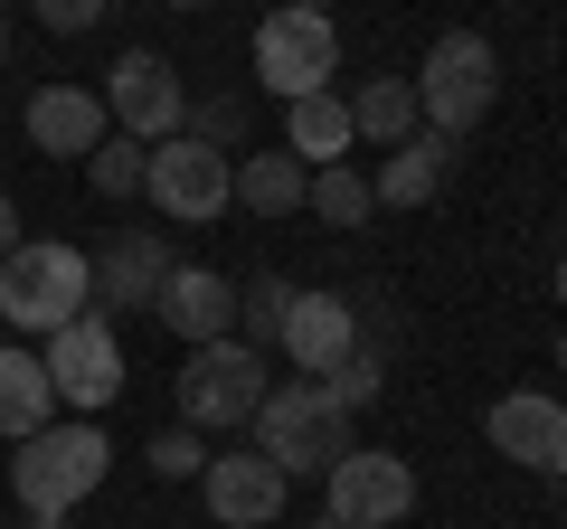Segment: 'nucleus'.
Segmentation results:
<instances>
[{"label": "nucleus", "mask_w": 567, "mask_h": 529, "mask_svg": "<svg viewBox=\"0 0 567 529\" xmlns=\"http://www.w3.org/2000/svg\"><path fill=\"white\" fill-rule=\"evenodd\" d=\"M76 312H95V264L58 237H20L0 256V322L20 331V341H48L66 331Z\"/></svg>", "instance_id": "1"}, {"label": "nucleus", "mask_w": 567, "mask_h": 529, "mask_svg": "<svg viewBox=\"0 0 567 529\" xmlns=\"http://www.w3.org/2000/svg\"><path fill=\"white\" fill-rule=\"evenodd\" d=\"M246 435H256V454L284 473V483H322V473L341 464L350 445H360V435H350V416L331 407L312 378L265 387V407H256V426H246Z\"/></svg>", "instance_id": "2"}, {"label": "nucleus", "mask_w": 567, "mask_h": 529, "mask_svg": "<svg viewBox=\"0 0 567 529\" xmlns=\"http://www.w3.org/2000/svg\"><path fill=\"white\" fill-rule=\"evenodd\" d=\"M104 464H114L104 426H95V416H66V426L20 435V454H10V491H20L29 520H48V510H76L85 491L104 483Z\"/></svg>", "instance_id": "3"}, {"label": "nucleus", "mask_w": 567, "mask_h": 529, "mask_svg": "<svg viewBox=\"0 0 567 529\" xmlns=\"http://www.w3.org/2000/svg\"><path fill=\"white\" fill-rule=\"evenodd\" d=\"M406 85H416V114L435 123V133H454V143H464L473 123L492 114V95H502V48H492L483 29H445Z\"/></svg>", "instance_id": "4"}, {"label": "nucleus", "mask_w": 567, "mask_h": 529, "mask_svg": "<svg viewBox=\"0 0 567 529\" xmlns=\"http://www.w3.org/2000/svg\"><path fill=\"white\" fill-rule=\"evenodd\" d=\"M331 76H341V29H331L322 0L265 10V29H256V85L265 95L303 104V95H331Z\"/></svg>", "instance_id": "5"}, {"label": "nucleus", "mask_w": 567, "mask_h": 529, "mask_svg": "<svg viewBox=\"0 0 567 529\" xmlns=\"http://www.w3.org/2000/svg\"><path fill=\"white\" fill-rule=\"evenodd\" d=\"M142 199L162 208L171 227H208V218H227V208H237V162H227L218 143H199V133H171V143H152Z\"/></svg>", "instance_id": "6"}, {"label": "nucleus", "mask_w": 567, "mask_h": 529, "mask_svg": "<svg viewBox=\"0 0 567 529\" xmlns=\"http://www.w3.org/2000/svg\"><path fill=\"white\" fill-rule=\"evenodd\" d=\"M265 350H246V341H199L181 360V426H199V435H218V426H256V407H265Z\"/></svg>", "instance_id": "7"}, {"label": "nucleus", "mask_w": 567, "mask_h": 529, "mask_svg": "<svg viewBox=\"0 0 567 529\" xmlns=\"http://www.w3.org/2000/svg\"><path fill=\"white\" fill-rule=\"evenodd\" d=\"M406 510H416V473L388 445H350L322 473V520H341V529H398Z\"/></svg>", "instance_id": "8"}, {"label": "nucleus", "mask_w": 567, "mask_h": 529, "mask_svg": "<svg viewBox=\"0 0 567 529\" xmlns=\"http://www.w3.org/2000/svg\"><path fill=\"white\" fill-rule=\"evenodd\" d=\"M39 360H48L58 407H76V416H104V407L123 397V341H114V322H104V312H76L66 331H48Z\"/></svg>", "instance_id": "9"}, {"label": "nucleus", "mask_w": 567, "mask_h": 529, "mask_svg": "<svg viewBox=\"0 0 567 529\" xmlns=\"http://www.w3.org/2000/svg\"><path fill=\"white\" fill-rule=\"evenodd\" d=\"M104 123H114V133H133V143H171V133L189 123V85L171 76V58L123 48V58L104 66Z\"/></svg>", "instance_id": "10"}, {"label": "nucleus", "mask_w": 567, "mask_h": 529, "mask_svg": "<svg viewBox=\"0 0 567 529\" xmlns=\"http://www.w3.org/2000/svg\"><path fill=\"white\" fill-rule=\"evenodd\" d=\"M483 435H492V454H511L520 473H558V483H567V397H548V387H511V397H492Z\"/></svg>", "instance_id": "11"}, {"label": "nucleus", "mask_w": 567, "mask_h": 529, "mask_svg": "<svg viewBox=\"0 0 567 529\" xmlns=\"http://www.w3.org/2000/svg\"><path fill=\"white\" fill-rule=\"evenodd\" d=\"M199 491H208V529H265V520H284V491L293 483L246 445V454H208Z\"/></svg>", "instance_id": "12"}, {"label": "nucleus", "mask_w": 567, "mask_h": 529, "mask_svg": "<svg viewBox=\"0 0 567 529\" xmlns=\"http://www.w3.org/2000/svg\"><path fill=\"white\" fill-rule=\"evenodd\" d=\"M171 284V237L162 227H123L114 246L95 256V312L114 322V312H152Z\"/></svg>", "instance_id": "13"}, {"label": "nucleus", "mask_w": 567, "mask_h": 529, "mask_svg": "<svg viewBox=\"0 0 567 529\" xmlns=\"http://www.w3.org/2000/svg\"><path fill=\"white\" fill-rule=\"evenodd\" d=\"M171 322V341H237V274H218V264H171L162 303H152Z\"/></svg>", "instance_id": "14"}, {"label": "nucleus", "mask_w": 567, "mask_h": 529, "mask_svg": "<svg viewBox=\"0 0 567 529\" xmlns=\"http://www.w3.org/2000/svg\"><path fill=\"white\" fill-rule=\"evenodd\" d=\"M275 350L303 378H331V369L360 350V322H350V293H293V312H284V331H275Z\"/></svg>", "instance_id": "15"}, {"label": "nucleus", "mask_w": 567, "mask_h": 529, "mask_svg": "<svg viewBox=\"0 0 567 529\" xmlns=\"http://www.w3.org/2000/svg\"><path fill=\"white\" fill-rule=\"evenodd\" d=\"M454 162H464V143L425 123L416 143H398V152H388V162H379V180H369V199H379V208H425V199H445Z\"/></svg>", "instance_id": "16"}, {"label": "nucleus", "mask_w": 567, "mask_h": 529, "mask_svg": "<svg viewBox=\"0 0 567 529\" xmlns=\"http://www.w3.org/2000/svg\"><path fill=\"white\" fill-rule=\"evenodd\" d=\"M104 133H114V123H104L95 85H39V95H29V143L58 152V162H85Z\"/></svg>", "instance_id": "17"}, {"label": "nucleus", "mask_w": 567, "mask_h": 529, "mask_svg": "<svg viewBox=\"0 0 567 529\" xmlns=\"http://www.w3.org/2000/svg\"><path fill=\"white\" fill-rule=\"evenodd\" d=\"M284 152L303 170H331L360 152V123H350V95H303V104H284Z\"/></svg>", "instance_id": "18"}, {"label": "nucleus", "mask_w": 567, "mask_h": 529, "mask_svg": "<svg viewBox=\"0 0 567 529\" xmlns=\"http://www.w3.org/2000/svg\"><path fill=\"white\" fill-rule=\"evenodd\" d=\"M39 426H58V387H48V360L39 350H0V435L20 445V435H39Z\"/></svg>", "instance_id": "19"}, {"label": "nucleus", "mask_w": 567, "mask_h": 529, "mask_svg": "<svg viewBox=\"0 0 567 529\" xmlns=\"http://www.w3.org/2000/svg\"><path fill=\"white\" fill-rule=\"evenodd\" d=\"M350 123H360V143H369V152H398V143H416V133H425V114H416V85H406V76H369L360 95H350Z\"/></svg>", "instance_id": "20"}, {"label": "nucleus", "mask_w": 567, "mask_h": 529, "mask_svg": "<svg viewBox=\"0 0 567 529\" xmlns=\"http://www.w3.org/2000/svg\"><path fill=\"white\" fill-rule=\"evenodd\" d=\"M303 189H312V170L293 152H246V170H237V208H256V218H293Z\"/></svg>", "instance_id": "21"}, {"label": "nucleus", "mask_w": 567, "mask_h": 529, "mask_svg": "<svg viewBox=\"0 0 567 529\" xmlns=\"http://www.w3.org/2000/svg\"><path fill=\"white\" fill-rule=\"evenodd\" d=\"M303 208H312L322 227H369V208H379V199H369V180H360L350 162H331V170H312Z\"/></svg>", "instance_id": "22"}, {"label": "nucleus", "mask_w": 567, "mask_h": 529, "mask_svg": "<svg viewBox=\"0 0 567 529\" xmlns=\"http://www.w3.org/2000/svg\"><path fill=\"white\" fill-rule=\"evenodd\" d=\"M85 170H95V199H142V170H152V143H133V133H104V143L85 152Z\"/></svg>", "instance_id": "23"}, {"label": "nucleus", "mask_w": 567, "mask_h": 529, "mask_svg": "<svg viewBox=\"0 0 567 529\" xmlns=\"http://www.w3.org/2000/svg\"><path fill=\"white\" fill-rule=\"evenodd\" d=\"M293 293L303 284H284V274H256V284H237V341L246 350H265L284 331V312H293Z\"/></svg>", "instance_id": "24"}, {"label": "nucleus", "mask_w": 567, "mask_h": 529, "mask_svg": "<svg viewBox=\"0 0 567 529\" xmlns=\"http://www.w3.org/2000/svg\"><path fill=\"white\" fill-rule=\"evenodd\" d=\"M312 387H322L341 416H360V407H379V397H388V360H379V350H350V360L331 369V378H312Z\"/></svg>", "instance_id": "25"}, {"label": "nucleus", "mask_w": 567, "mask_h": 529, "mask_svg": "<svg viewBox=\"0 0 567 529\" xmlns=\"http://www.w3.org/2000/svg\"><path fill=\"white\" fill-rule=\"evenodd\" d=\"M142 464L162 473V483H199V473H208V445H199V426H162L152 445H142Z\"/></svg>", "instance_id": "26"}, {"label": "nucleus", "mask_w": 567, "mask_h": 529, "mask_svg": "<svg viewBox=\"0 0 567 529\" xmlns=\"http://www.w3.org/2000/svg\"><path fill=\"white\" fill-rule=\"evenodd\" d=\"M350 322H360V350H379V360H398L406 322H398V303H388V293H350Z\"/></svg>", "instance_id": "27"}, {"label": "nucleus", "mask_w": 567, "mask_h": 529, "mask_svg": "<svg viewBox=\"0 0 567 529\" xmlns=\"http://www.w3.org/2000/svg\"><path fill=\"white\" fill-rule=\"evenodd\" d=\"M29 10H39V29H58V39H85L114 0H29Z\"/></svg>", "instance_id": "28"}, {"label": "nucleus", "mask_w": 567, "mask_h": 529, "mask_svg": "<svg viewBox=\"0 0 567 529\" xmlns=\"http://www.w3.org/2000/svg\"><path fill=\"white\" fill-rule=\"evenodd\" d=\"M237 123H246V114H237V95H208V104H189L181 133H199V143H218V152H227V143H237Z\"/></svg>", "instance_id": "29"}, {"label": "nucleus", "mask_w": 567, "mask_h": 529, "mask_svg": "<svg viewBox=\"0 0 567 529\" xmlns=\"http://www.w3.org/2000/svg\"><path fill=\"white\" fill-rule=\"evenodd\" d=\"M20 246V199H0V256Z\"/></svg>", "instance_id": "30"}, {"label": "nucleus", "mask_w": 567, "mask_h": 529, "mask_svg": "<svg viewBox=\"0 0 567 529\" xmlns=\"http://www.w3.org/2000/svg\"><path fill=\"white\" fill-rule=\"evenodd\" d=\"M29 529H66V510H48V520H29Z\"/></svg>", "instance_id": "31"}, {"label": "nucleus", "mask_w": 567, "mask_h": 529, "mask_svg": "<svg viewBox=\"0 0 567 529\" xmlns=\"http://www.w3.org/2000/svg\"><path fill=\"white\" fill-rule=\"evenodd\" d=\"M558 378H567V331H558Z\"/></svg>", "instance_id": "32"}, {"label": "nucleus", "mask_w": 567, "mask_h": 529, "mask_svg": "<svg viewBox=\"0 0 567 529\" xmlns=\"http://www.w3.org/2000/svg\"><path fill=\"white\" fill-rule=\"evenodd\" d=\"M558 303H567V256H558Z\"/></svg>", "instance_id": "33"}, {"label": "nucleus", "mask_w": 567, "mask_h": 529, "mask_svg": "<svg viewBox=\"0 0 567 529\" xmlns=\"http://www.w3.org/2000/svg\"><path fill=\"white\" fill-rule=\"evenodd\" d=\"M171 10H208V0H171Z\"/></svg>", "instance_id": "34"}, {"label": "nucleus", "mask_w": 567, "mask_h": 529, "mask_svg": "<svg viewBox=\"0 0 567 529\" xmlns=\"http://www.w3.org/2000/svg\"><path fill=\"white\" fill-rule=\"evenodd\" d=\"M312 529H341V520H312Z\"/></svg>", "instance_id": "35"}, {"label": "nucleus", "mask_w": 567, "mask_h": 529, "mask_svg": "<svg viewBox=\"0 0 567 529\" xmlns=\"http://www.w3.org/2000/svg\"><path fill=\"white\" fill-rule=\"evenodd\" d=\"M275 10H284V0H275Z\"/></svg>", "instance_id": "36"}, {"label": "nucleus", "mask_w": 567, "mask_h": 529, "mask_svg": "<svg viewBox=\"0 0 567 529\" xmlns=\"http://www.w3.org/2000/svg\"><path fill=\"white\" fill-rule=\"evenodd\" d=\"M0 48H10V39H0Z\"/></svg>", "instance_id": "37"}]
</instances>
